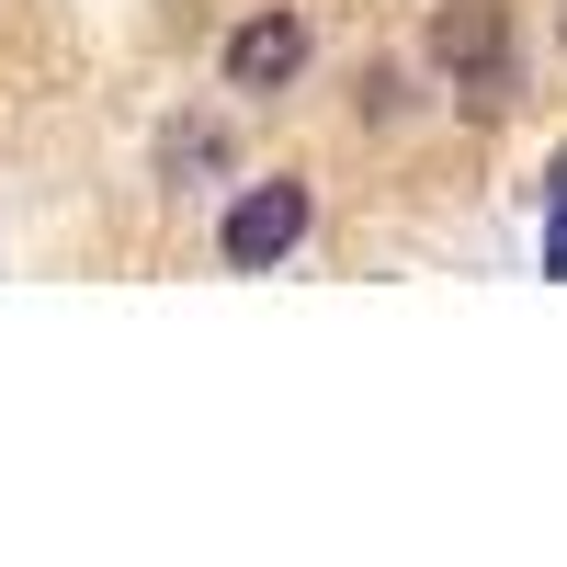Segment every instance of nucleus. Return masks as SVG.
<instances>
[{
  "instance_id": "obj_1",
  "label": "nucleus",
  "mask_w": 567,
  "mask_h": 567,
  "mask_svg": "<svg viewBox=\"0 0 567 567\" xmlns=\"http://www.w3.org/2000/svg\"><path fill=\"white\" fill-rule=\"evenodd\" d=\"M307 227H318L307 182H296V171H272V182H250V194L216 216V261H227V272H272V261H296V250H307Z\"/></svg>"
},
{
  "instance_id": "obj_2",
  "label": "nucleus",
  "mask_w": 567,
  "mask_h": 567,
  "mask_svg": "<svg viewBox=\"0 0 567 567\" xmlns=\"http://www.w3.org/2000/svg\"><path fill=\"white\" fill-rule=\"evenodd\" d=\"M420 58L454 91L465 80H523V23H511V0H443V12L420 23Z\"/></svg>"
},
{
  "instance_id": "obj_3",
  "label": "nucleus",
  "mask_w": 567,
  "mask_h": 567,
  "mask_svg": "<svg viewBox=\"0 0 567 567\" xmlns=\"http://www.w3.org/2000/svg\"><path fill=\"white\" fill-rule=\"evenodd\" d=\"M307 58H318L307 12H250L239 34H227V91H296Z\"/></svg>"
},
{
  "instance_id": "obj_4",
  "label": "nucleus",
  "mask_w": 567,
  "mask_h": 567,
  "mask_svg": "<svg viewBox=\"0 0 567 567\" xmlns=\"http://www.w3.org/2000/svg\"><path fill=\"white\" fill-rule=\"evenodd\" d=\"M227 159H239V148H227V125H216V114H182V125L159 136V182H182V194H194V182H216Z\"/></svg>"
},
{
  "instance_id": "obj_5",
  "label": "nucleus",
  "mask_w": 567,
  "mask_h": 567,
  "mask_svg": "<svg viewBox=\"0 0 567 567\" xmlns=\"http://www.w3.org/2000/svg\"><path fill=\"white\" fill-rule=\"evenodd\" d=\"M545 216H556V227H545V261L567 272V159H556V182H545Z\"/></svg>"
}]
</instances>
